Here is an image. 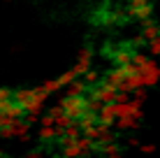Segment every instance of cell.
<instances>
[{
    "label": "cell",
    "mask_w": 160,
    "mask_h": 158,
    "mask_svg": "<svg viewBox=\"0 0 160 158\" xmlns=\"http://www.w3.org/2000/svg\"><path fill=\"white\" fill-rule=\"evenodd\" d=\"M60 110H63V114H68L72 121H79L81 116H84L86 112H91V100H88L86 95H79V98H60Z\"/></svg>",
    "instance_id": "6da1fadb"
},
{
    "label": "cell",
    "mask_w": 160,
    "mask_h": 158,
    "mask_svg": "<svg viewBox=\"0 0 160 158\" xmlns=\"http://www.w3.org/2000/svg\"><path fill=\"white\" fill-rule=\"evenodd\" d=\"M137 126H139V119H135V116L116 119V128H118V130H135Z\"/></svg>",
    "instance_id": "30bf717a"
},
{
    "label": "cell",
    "mask_w": 160,
    "mask_h": 158,
    "mask_svg": "<svg viewBox=\"0 0 160 158\" xmlns=\"http://www.w3.org/2000/svg\"><path fill=\"white\" fill-rule=\"evenodd\" d=\"M125 144H128V149H137V146H142V144H139V140H137L135 135H130V137L125 140Z\"/></svg>",
    "instance_id": "ffe728a7"
},
{
    "label": "cell",
    "mask_w": 160,
    "mask_h": 158,
    "mask_svg": "<svg viewBox=\"0 0 160 158\" xmlns=\"http://www.w3.org/2000/svg\"><path fill=\"white\" fill-rule=\"evenodd\" d=\"M88 89H91V86H88L84 79H74L65 91H68V95H70V98H79V95H86V91H88Z\"/></svg>",
    "instance_id": "8992f818"
},
{
    "label": "cell",
    "mask_w": 160,
    "mask_h": 158,
    "mask_svg": "<svg viewBox=\"0 0 160 158\" xmlns=\"http://www.w3.org/2000/svg\"><path fill=\"white\" fill-rule=\"evenodd\" d=\"M142 35H144V40L148 42V44H151L153 40H158V37H160V26H158L153 19H151V21H146V23L142 26Z\"/></svg>",
    "instance_id": "5b68a950"
},
{
    "label": "cell",
    "mask_w": 160,
    "mask_h": 158,
    "mask_svg": "<svg viewBox=\"0 0 160 158\" xmlns=\"http://www.w3.org/2000/svg\"><path fill=\"white\" fill-rule=\"evenodd\" d=\"M116 158H123V156H116Z\"/></svg>",
    "instance_id": "603a6c76"
},
{
    "label": "cell",
    "mask_w": 160,
    "mask_h": 158,
    "mask_svg": "<svg viewBox=\"0 0 160 158\" xmlns=\"http://www.w3.org/2000/svg\"><path fill=\"white\" fill-rule=\"evenodd\" d=\"M104 3H109V0H104Z\"/></svg>",
    "instance_id": "cb8c5ba5"
},
{
    "label": "cell",
    "mask_w": 160,
    "mask_h": 158,
    "mask_svg": "<svg viewBox=\"0 0 160 158\" xmlns=\"http://www.w3.org/2000/svg\"><path fill=\"white\" fill-rule=\"evenodd\" d=\"M74 79H77V77H74V72H72V70H68V72H63V74L58 77V84H60V89H68V86L72 84Z\"/></svg>",
    "instance_id": "5bb4252c"
},
{
    "label": "cell",
    "mask_w": 160,
    "mask_h": 158,
    "mask_svg": "<svg viewBox=\"0 0 160 158\" xmlns=\"http://www.w3.org/2000/svg\"><path fill=\"white\" fill-rule=\"evenodd\" d=\"M60 137L58 135V130L56 128H40L37 130V140H40V142H44V144H56V140Z\"/></svg>",
    "instance_id": "52a82bcc"
},
{
    "label": "cell",
    "mask_w": 160,
    "mask_h": 158,
    "mask_svg": "<svg viewBox=\"0 0 160 158\" xmlns=\"http://www.w3.org/2000/svg\"><path fill=\"white\" fill-rule=\"evenodd\" d=\"M30 93H32V89H14V95H12V100L16 102V105L26 107V102L30 100Z\"/></svg>",
    "instance_id": "9c48e42d"
},
{
    "label": "cell",
    "mask_w": 160,
    "mask_h": 158,
    "mask_svg": "<svg viewBox=\"0 0 160 158\" xmlns=\"http://www.w3.org/2000/svg\"><path fill=\"white\" fill-rule=\"evenodd\" d=\"M135 72H139V68H135V65H121V68H114V70H109L107 74H104V81H109V84H114V86H123L125 81H128L130 74H135Z\"/></svg>",
    "instance_id": "277c9868"
},
{
    "label": "cell",
    "mask_w": 160,
    "mask_h": 158,
    "mask_svg": "<svg viewBox=\"0 0 160 158\" xmlns=\"http://www.w3.org/2000/svg\"><path fill=\"white\" fill-rule=\"evenodd\" d=\"M0 140H2V135H0Z\"/></svg>",
    "instance_id": "d4e9b609"
},
{
    "label": "cell",
    "mask_w": 160,
    "mask_h": 158,
    "mask_svg": "<svg viewBox=\"0 0 160 158\" xmlns=\"http://www.w3.org/2000/svg\"><path fill=\"white\" fill-rule=\"evenodd\" d=\"M132 98H135V100H139V102H144L146 98H148V89H144V86H142V89L132 91Z\"/></svg>",
    "instance_id": "e0dca14e"
},
{
    "label": "cell",
    "mask_w": 160,
    "mask_h": 158,
    "mask_svg": "<svg viewBox=\"0 0 160 158\" xmlns=\"http://www.w3.org/2000/svg\"><path fill=\"white\" fill-rule=\"evenodd\" d=\"M98 154L104 156V158H116V156H121V146L116 142H109V144H102L98 149Z\"/></svg>",
    "instance_id": "ba28073f"
},
{
    "label": "cell",
    "mask_w": 160,
    "mask_h": 158,
    "mask_svg": "<svg viewBox=\"0 0 160 158\" xmlns=\"http://www.w3.org/2000/svg\"><path fill=\"white\" fill-rule=\"evenodd\" d=\"M42 89L51 95V93H56V91H60V84H58V79H47V81L42 84Z\"/></svg>",
    "instance_id": "2e32d148"
},
{
    "label": "cell",
    "mask_w": 160,
    "mask_h": 158,
    "mask_svg": "<svg viewBox=\"0 0 160 158\" xmlns=\"http://www.w3.org/2000/svg\"><path fill=\"white\" fill-rule=\"evenodd\" d=\"M84 81H86V84L88 86H98V84H100V72H98V70H88V72H86V77H84Z\"/></svg>",
    "instance_id": "9a60e30c"
},
{
    "label": "cell",
    "mask_w": 160,
    "mask_h": 158,
    "mask_svg": "<svg viewBox=\"0 0 160 158\" xmlns=\"http://www.w3.org/2000/svg\"><path fill=\"white\" fill-rule=\"evenodd\" d=\"M70 70L74 72V77H77V79H81V77H86V72L91 70V63H86V61H77Z\"/></svg>",
    "instance_id": "8fae6325"
},
{
    "label": "cell",
    "mask_w": 160,
    "mask_h": 158,
    "mask_svg": "<svg viewBox=\"0 0 160 158\" xmlns=\"http://www.w3.org/2000/svg\"><path fill=\"white\" fill-rule=\"evenodd\" d=\"M148 49H151V58L160 56V37H158V40H153L151 44H148Z\"/></svg>",
    "instance_id": "d6986e66"
},
{
    "label": "cell",
    "mask_w": 160,
    "mask_h": 158,
    "mask_svg": "<svg viewBox=\"0 0 160 158\" xmlns=\"http://www.w3.org/2000/svg\"><path fill=\"white\" fill-rule=\"evenodd\" d=\"M28 130H30V123L28 121H16V137L19 140H28Z\"/></svg>",
    "instance_id": "4fadbf2b"
},
{
    "label": "cell",
    "mask_w": 160,
    "mask_h": 158,
    "mask_svg": "<svg viewBox=\"0 0 160 158\" xmlns=\"http://www.w3.org/2000/svg\"><path fill=\"white\" fill-rule=\"evenodd\" d=\"M142 151H144V154H153L156 146H153V144H142Z\"/></svg>",
    "instance_id": "7402d4cb"
},
{
    "label": "cell",
    "mask_w": 160,
    "mask_h": 158,
    "mask_svg": "<svg viewBox=\"0 0 160 158\" xmlns=\"http://www.w3.org/2000/svg\"><path fill=\"white\" fill-rule=\"evenodd\" d=\"M153 12H156L153 0H130V3H128V16L135 19V21L146 23V21L153 19Z\"/></svg>",
    "instance_id": "7a4b0ae2"
},
{
    "label": "cell",
    "mask_w": 160,
    "mask_h": 158,
    "mask_svg": "<svg viewBox=\"0 0 160 158\" xmlns=\"http://www.w3.org/2000/svg\"><path fill=\"white\" fill-rule=\"evenodd\" d=\"M144 42H146V40H144V35L139 33V35H135V37H132V40L128 42V47H132V49H139L142 44H144Z\"/></svg>",
    "instance_id": "ac0fdd59"
},
{
    "label": "cell",
    "mask_w": 160,
    "mask_h": 158,
    "mask_svg": "<svg viewBox=\"0 0 160 158\" xmlns=\"http://www.w3.org/2000/svg\"><path fill=\"white\" fill-rule=\"evenodd\" d=\"M47 98H49V93L47 91L42 89V86H35V89H32V93H30V100L26 102V116H28V114H37V116H40V112L44 110V105H47Z\"/></svg>",
    "instance_id": "3957f363"
},
{
    "label": "cell",
    "mask_w": 160,
    "mask_h": 158,
    "mask_svg": "<svg viewBox=\"0 0 160 158\" xmlns=\"http://www.w3.org/2000/svg\"><path fill=\"white\" fill-rule=\"evenodd\" d=\"M26 158H42V149H40V146H35V149H30L28 154H26Z\"/></svg>",
    "instance_id": "44dd1931"
},
{
    "label": "cell",
    "mask_w": 160,
    "mask_h": 158,
    "mask_svg": "<svg viewBox=\"0 0 160 158\" xmlns=\"http://www.w3.org/2000/svg\"><path fill=\"white\" fill-rule=\"evenodd\" d=\"M151 61V56H146V54H142V51H132V65H135V68H144V65Z\"/></svg>",
    "instance_id": "7c38bea8"
}]
</instances>
